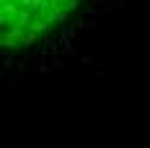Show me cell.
I'll return each instance as SVG.
<instances>
[{
	"label": "cell",
	"instance_id": "6da1fadb",
	"mask_svg": "<svg viewBox=\"0 0 150 148\" xmlns=\"http://www.w3.org/2000/svg\"><path fill=\"white\" fill-rule=\"evenodd\" d=\"M83 0H0V42L21 49L44 39Z\"/></svg>",
	"mask_w": 150,
	"mask_h": 148
}]
</instances>
